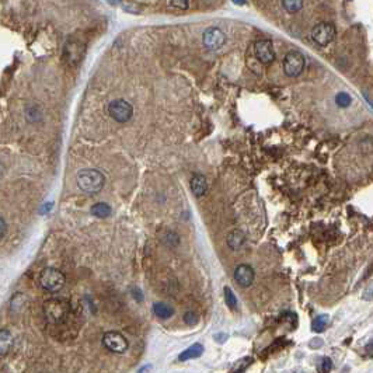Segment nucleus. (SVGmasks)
I'll use <instances>...</instances> for the list:
<instances>
[{
    "label": "nucleus",
    "instance_id": "4468645a",
    "mask_svg": "<svg viewBox=\"0 0 373 373\" xmlns=\"http://www.w3.org/2000/svg\"><path fill=\"white\" fill-rule=\"evenodd\" d=\"M153 313L159 319L166 320V319H170L171 316L174 315V309L170 304L164 303V302H156V303L153 304Z\"/></svg>",
    "mask_w": 373,
    "mask_h": 373
},
{
    "label": "nucleus",
    "instance_id": "a211bd4d",
    "mask_svg": "<svg viewBox=\"0 0 373 373\" xmlns=\"http://www.w3.org/2000/svg\"><path fill=\"white\" fill-rule=\"evenodd\" d=\"M328 326V316L320 315L316 317L312 323V330L316 332H323Z\"/></svg>",
    "mask_w": 373,
    "mask_h": 373
},
{
    "label": "nucleus",
    "instance_id": "aec40b11",
    "mask_svg": "<svg viewBox=\"0 0 373 373\" xmlns=\"http://www.w3.org/2000/svg\"><path fill=\"white\" fill-rule=\"evenodd\" d=\"M225 300H226V304H228L230 309L234 310L237 307V299H236L233 291L229 286L225 288Z\"/></svg>",
    "mask_w": 373,
    "mask_h": 373
},
{
    "label": "nucleus",
    "instance_id": "bb28decb",
    "mask_svg": "<svg viewBox=\"0 0 373 373\" xmlns=\"http://www.w3.org/2000/svg\"><path fill=\"white\" fill-rule=\"evenodd\" d=\"M110 5H112V6H118L119 3H121V0H107Z\"/></svg>",
    "mask_w": 373,
    "mask_h": 373
},
{
    "label": "nucleus",
    "instance_id": "f8f14e48",
    "mask_svg": "<svg viewBox=\"0 0 373 373\" xmlns=\"http://www.w3.org/2000/svg\"><path fill=\"white\" fill-rule=\"evenodd\" d=\"M65 58L69 62L70 65H76L80 58H82V48L79 44H75V42H69L66 44V48H65Z\"/></svg>",
    "mask_w": 373,
    "mask_h": 373
},
{
    "label": "nucleus",
    "instance_id": "20e7f679",
    "mask_svg": "<svg viewBox=\"0 0 373 373\" xmlns=\"http://www.w3.org/2000/svg\"><path fill=\"white\" fill-rule=\"evenodd\" d=\"M108 114L110 117L119 123L128 122L134 115V107L129 104L128 101L122 99L114 100L108 105Z\"/></svg>",
    "mask_w": 373,
    "mask_h": 373
},
{
    "label": "nucleus",
    "instance_id": "393cba45",
    "mask_svg": "<svg viewBox=\"0 0 373 373\" xmlns=\"http://www.w3.org/2000/svg\"><path fill=\"white\" fill-rule=\"evenodd\" d=\"M7 233V225L3 217H0V240L3 239Z\"/></svg>",
    "mask_w": 373,
    "mask_h": 373
},
{
    "label": "nucleus",
    "instance_id": "c85d7f7f",
    "mask_svg": "<svg viewBox=\"0 0 373 373\" xmlns=\"http://www.w3.org/2000/svg\"><path fill=\"white\" fill-rule=\"evenodd\" d=\"M366 350H367V352H369V354H372V343H369V344H367Z\"/></svg>",
    "mask_w": 373,
    "mask_h": 373
},
{
    "label": "nucleus",
    "instance_id": "423d86ee",
    "mask_svg": "<svg viewBox=\"0 0 373 373\" xmlns=\"http://www.w3.org/2000/svg\"><path fill=\"white\" fill-rule=\"evenodd\" d=\"M335 38V27L330 23H320L312 29V40L321 47H326Z\"/></svg>",
    "mask_w": 373,
    "mask_h": 373
},
{
    "label": "nucleus",
    "instance_id": "6e6552de",
    "mask_svg": "<svg viewBox=\"0 0 373 373\" xmlns=\"http://www.w3.org/2000/svg\"><path fill=\"white\" fill-rule=\"evenodd\" d=\"M204 45L210 51H216L225 45L226 42V35L222 29L216 28V27H210L204 33Z\"/></svg>",
    "mask_w": 373,
    "mask_h": 373
},
{
    "label": "nucleus",
    "instance_id": "dca6fc26",
    "mask_svg": "<svg viewBox=\"0 0 373 373\" xmlns=\"http://www.w3.org/2000/svg\"><path fill=\"white\" fill-rule=\"evenodd\" d=\"M245 236L240 230H234L228 236V244L232 250H239L241 245L244 244Z\"/></svg>",
    "mask_w": 373,
    "mask_h": 373
},
{
    "label": "nucleus",
    "instance_id": "412c9836",
    "mask_svg": "<svg viewBox=\"0 0 373 373\" xmlns=\"http://www.w3.org/2000/svg\"><path fill=\"white\" fill-rule=\"evenodd\" d=\"M351 101H352V99L350 97V94L338 93L335 96V103H337V105H339V107H343V108L348 107V105L351 104Z\"/></svg>",
    "mask_w": 373,
    "mask_h": 373
},
{
    "label": "nucleus",
    "instance_id": "9b49d317",
    "mask_svg": "<svg viewBox=\"0 0 373 373\" xmlns=\"http://www.w3.org/2000/svg\"><path fill=\"white\" fill-rule=\"evenodd\" d=\"M191 185V191L195 197H204L206 191H208V181L205 178V175L195 174L190 181Z\"/></svg>",
    "mask_w": 373,
    "mask_h": 373
},
{
    "label": "nucleus",
    "instance_id": "4be33fe9",
    "mask_svg": "<svg viewBox=\"0 0 373 373\" xmlns=\"http://www.w3.org/2000/svg\"><path fill=\"white\" fill-rule=\"evenodd\" d=\"M184 323L186 326H195L198 323V316L195 315L194 312H186L184 315Z\"/></svg>",
    "mask_w": 373,
    "mask_h": 373
},
{
    "label": "nucleus",
    "instance_id": "7ed1b4c3",
    "mask_svg": "<svg viewBox=\"0 0 373 373\" xmlns=\"http://www.w3.org/2000/svg\"><path fill=\"white\" fill-rule=\"evenodd\" d=\"M65 282V275L62 274V271H59L56 268H45L40 275V285L44 291L49 292V293H55L59 292L64 288Z\"/></svg>",
    "mask_w": 373,
    "mask_h": 373
},
{
    "label": "nucleus",
    "instance_id": "b1692460",
    "mask_svg": "<svg viewBox=\"0 0 373 373\" xmlns=\"http://www.w3.org/2000/svg\"><path fill=\"white\" fill-rule=\"evenodd\" d=\"M171 5L177 9H181V10H185L188 9V5H190V0H171Z\"/></svg>",
    "mask_w": 373,
    "mask_h": 373
},
{
    "label": "nucleus",
    "instance_id": "f3484780",
    "mask_svg": "<svg viewBox=\"0 0 373 373\" xmlns=\"http://www.w3.org/2000/svg\"><path fill=\"white\" fill-rule=\"evenodd\" d=\"M91 213H93L96 217H100V219H105L112 213V209L108 204L105 202H99L91 206Z\"/></svg>",
    "mask_w": 373,
    "mask_h": 373
},
{
    "label": "nucleus",
    "instance_id": "0eeeda50",
    "mask_svg": "<svg viewBox=\"0 0 373 373\" xmlns=\"http://www.w3.org/2000/svg\"><path fill=\"white\" fill-rule=\"evenodd\" d=\"M103 344L108 351L114 354H123L128 350V341L121 332L108 331L105 332L103 337Z\"/></svg>",
    "mask_w": 373,
    "mask_h": 373
},
{
    "label": "nucleus",
    "instance_id": "1a4fd4ad",
    "mask_svg": "<svg viewBox=\"0 0 373 373\" xmlns=\"http://www.w3.org/2000/svg\"><path fill=\"white\" fill-rule=\"evenodd\" d=\"M254 55L256 58L261 62V64L268 65L274 62L275 52L272 42L269 40H260L254 44Z\"/></svg>",
    "mask_w": 373,
    "mask_h": 373
},
{
    "label": "nucleus",
    "instance_id": "5701e85b",
    "mask_svg": "<svg viewBox=\"0 0 373 373\" xmlns=\"http://www.w3.org/2000/svg\"><path fill=\"white\" fill-rule=\"evenodd\" d=\"M332 369V361L330 359V358H323L321 359V363H320V372L323 373H327V372H330Z\"/></svg>",
    "mask_w": 373,
    "mask_h": 373
},
{
    "label": "nucleus",
    "instance_id": "f257e3e1",
    "mask_svg": "<svg viewBox=\"0 0 373 373\" xmlns=\"http://www.w3.org/2000/svg\"><path fill=\"white\" fill-rule=\"evenodd\" d=\"M105 178L101 171L96 169H84L77 174V184L87 194H97L103 190Z\"/></svg>",
    "mask_w": 373,
    "mask_h": 373
},
{
    "label": "nucleus",
    "instance_id": "2eb2a0df",
    "mask_svg": "<svg viewBox=\"0 0 373 373\" xmlns=\"http://www.w3.org/2000/svg\"><path fill=\"white\" fill-rule=\"evenodd\" d=\"M12 345V332L7 331V330H0V356H6L10 352Z\"/></svg>",
    "mask_w": 373,
    "mask_h": 373
},
{
    "label": "nucleus",
    "instance_id": "39448f33",
    "mask_svg": "<svg viewBox=\"0 0 373 373\" xmlns=\"http://www.w3.org/2000/svg\"><path fill=\"white\" fill-rule=\"evenodd\" d=\"M304 69V58L302 53L292 52L286 53V56L284 58V72H285L286 76L289 77H296L299 76Z\"/></svg>",
    "mask_w": 373,
    "mask_h": 373
},
{
    "label": "nucleus",
    "instance_id": "a878e982",
    "mask_svg": "<svg viewBox=\"0 0 373 373\" xmlns=\"http://www.w3.org/2000/svg\"><path fill=\"white\" fill-rule=\"evenodd\" d=\"M131 292L134 293V297H135V299H136V300H139V302H142V300H143V296H142V292H140L139 289H138V288H132V289H131Z\"/></svg>",
    "mask_w": 373,
    "mask_h": 373
},
{
    "label": "nucleus",
    "instance_id": "f03ea898",
    "mask_svg": "<svg viewBox=\"0 0 373 373\" xmlns=\"http://www.w3.org/2000/svg\"><path fill=\"white\" fill-rule=\"evenodd\" d=\"M44 315L52 324H60L69 315V303L62 299H49L44 303Z\"/></svg>",
    "mask_w": 373,
    "mask_h": 373
},
{
    "label": "nucleus",
    "instance_id": "9d476101",
    "mask_svg": "<svg viewBox=\"0 0 373 373\" xmlns=\"http://www.w3.org/2000/svg\"><path fill=\"white\" fill-rule=\"evenodd\" d=\"M254 278H256V272L247 264H241L234 269V279L243 288H248L254 282Z\"/></svg>",
    "mask_w": 373,
    "mask_h": 373
},
{
    "label": "nucleus",
    "instance_id": "cd10ccee",
    "mask_svg": "<svg viewBox=\"0 0 373 373\" xmlns=\"http://www.w3.org/2000/svg\"><path fill=\"white\" fill-rule=\"evenodd\" d=\"M234 5H239V6H243L245 5V0H233Z\"/></svg>",
    "mask_w": 373,
    "mask_h": 373
},
{
    "label": "nucleus",
    "instance_id": "ddd939ff",
    "mask_svg": "<svg viewBox=\"0 0 373 373\" xmlns=\"http://www.w3.org/2000/svg\"><path fill=\"white\" fill-rule=\"evenodd\" d=\"M204 354V347L202 344H197L191 345L190 348H186L185 351H182L180 355H178V361H188V359H195V358H199V356Z\"/></svg>",
    "mask_w": 373,
    "mask_h": 373
},
{
    "label": "nucleus",
    "instance_id": "6ab92c4d",
    "mask_svg": "<svg viewBox=\"0 0 373 373\" xmlns=\"http://www.w3.org/2000/svg\"><path fill=\"white\" fill-rule=\"evenodd\" d=\"M282 5L288 13H297L303 7V0H282Z\"/></svg>",
    "mask_w": 373,
    "mask_h": 373
}]
</instances>
